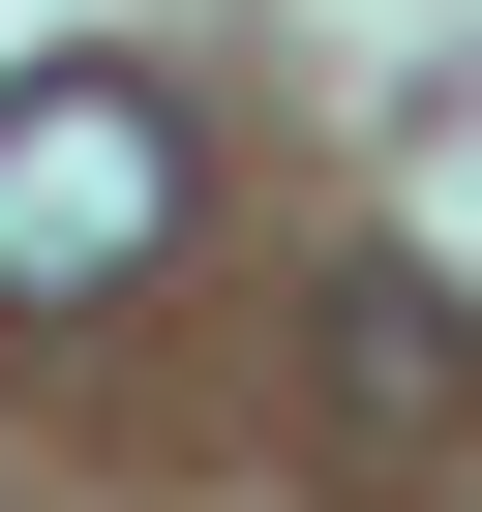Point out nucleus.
<instances>
[{
  "label": "nucleus",
  "instance_id": "nucleus-2",
  "mask_svg": "<svg viewBox=\"0 0 482 512\" xmlns=\"http://www.w3.org/2000/svg\"><path fill=\"white\" fill-rule=\"evenodd\" d=\"M452 392H482L452 272H332V452H452Z\"/></svg>",
  "mask_w": 482,
  "mask_h": 512
},
{
  "label": "nucleus",
  "instance_id": "nucleus-1",
  "mask_svg": "<svg viewBox=\"0 0 482 512\" xmlns=\"http://www.w3.org/2000/svg\"><path fill=\"white\" fill-rule=\"evenodd\" d=\"M151 241H181V121L151 91H31L0 121V302H121Z\"/></svg>",
  "mask_w": 482,
  "mask_h": 512
}]
</instances>
